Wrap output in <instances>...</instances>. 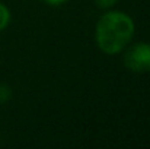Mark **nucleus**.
Returning <instances> with one entry per match:
<instances>
[{
  "label": "nucleus",
  "instance_id": "1",
  "mask_svg": "<svg viewBox=\"0 0 150 149\" xmlns=\"http://www.w3.org/2000/svg\"><path fill=\"white\" fill-rule=\"evenodd\" d=\"M134 35L133 19L122 12H108L96 24V44L106 54H117Z\"/></svg>",
  "mask_w": 150,
  "mask_h": 149
},
{
  "label": "nucleus",
  "instance_id": "2",
  "mask_svg": "<svg viewBox=\"0 0 150 149\" xmlns=\"http://www.w3.org/2000/svg\"><path fill=\"white\" fill-rule=\"evenodd\" d=\"M124 63L128 70L136 73L150 72V44L137 43L125 51Z\"/></svg>",
  "mask_w": 150,
  "mask_h": 149
},
{
  "label": "nucleus",
  "instance_id": "3",
  "mask_svg": "<svg viewBox=\"0 0 150 149\" xmlns=\"http://www.w3.org/2000/svg\"><path fill=\"white\" fill-rule=\"evenodd\" d=\"M10 22V12L9 9L0 3V31H3Z\"/></svg>",
  "mask_w": 150,
  "mask_h": 149
},
{
  "label": "nucleus",
  "instance_id": "4",
  "mask_svg": "<svg viewBox=\"0 0 150 149\" xmlns=\"http://www.w3.org/2000/svg\"><path fill=\"white\" fill-rule=\"evenodd\" d=\"M12 91L7 85H0V104H4L7 99L10 98Z\"/></svg>",
  "mask_w": 150,
  "mask_h": 149
},
{
  "label": "nucleus",
  "instance_id": "5",
  "mask_svg": "<svg viewBox=\"0 0 150 149\" xmlns=\"http://www.w3.org/2000/svg\"><path fill=\"white\" fill-rule=\"evenodd\" d=\"M117 1H118V0H95V3L99 6L100 9H109V7H112Z\"/></svg>",
  "mask_w": 150,
  "mask_h": 149
},
{
  "label": "nucleus",
  "instance_id": "6",
  "mask_svg": "<svg viewBox=\"0 0 150 149\" xmlns=\"http://www.w3.org/2000/svg\"><path fill=\"white\" fill-rule=\"evenodd\" d=\"M45 3H48V4H52V6H57V4H63V3H66L67 0H44Z\"/></svg>",
  "mask_w": 150,
  "mask_h": 149
}]
</instances>
